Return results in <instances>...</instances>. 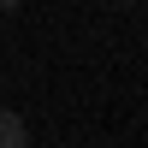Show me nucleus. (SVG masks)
Instances as JSON below:
<instances>
[{
	"label": "nucleus",
	"mask_w": 148,
	"mask_h": 148,
	"mask_svg": "<svg viewBox=\"0 0 148 148\" xmlns=\"http://www.w3.org/2000/svg\"><path fill=\"white\" fill-rule=\"evenodd\" d=\"M0 148H30V130H24V113L0 107Z\"/></svg>",
	"instance_id": "f257e3e1"
},
{
	"label": "nucleus",
	"mask_w": 148,
	"mask_h": 148,
	"mask_svg": "<svg viewBox=\"0 0 148 148\" xmlns=\"http://www.w3.org/2000/svg\"><path fill=\"white\" fill-rule=\"evenodd\" d=\"M12 6H24V0H0V12H12Z\"/></svg>",
	"instance_id": "f03ea898"
},
{
	"label": "nucleus",
	"mask_w": 148,
	"mask_h": 148,
	"mask_svg": "<svg viewBox=\"0 0 148 148\" xmlns=\"http://www.w3.org/2000/svg\"><path fill=\"white\" fill-rule=\"evenodd\" d=\"M119 6H136V0H119Z\"/></svg>",
	"instance_id": "7ed1b4c3"
}]
</instances>
